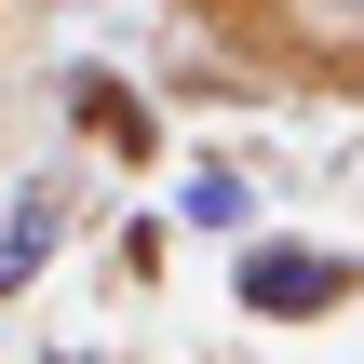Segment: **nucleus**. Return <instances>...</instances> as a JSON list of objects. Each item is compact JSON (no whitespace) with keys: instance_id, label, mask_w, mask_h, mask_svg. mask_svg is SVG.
Wrapping results in <instances>:
<instances>
[{"instance_id":"f257e3e1","label":"nucleus","mask_w":364,"mask_h":364,"mask_svg":"<svg viewBox=\"0 0 364 364\" xmlns=\"http://www.w3.org/2000/svg\"><path fill=\"white\" fill-rule=\"evenodd\" d=\"M351 297H364V257H351V243L243 230V257H230V311H243V324H338Z\"/></svg>"},{"instance_id":"f03ea898","label":"nucleus","mask_w":364,"mask_h":364,"mask_svg":"<svg viewBox=\"0 0 364 364\" xmlns=\"http://www.w3.org/2000/svg\"><path fill=\"white\" fill-rule=\"evenodd\" d=\"M54 243H68V176H27L14 189V230H0V297H27L54 270Z\"/></svg>"},{"instance_id":"7ed1b4c3","label":"nucleus","mask_w":364,"mask_h":364,"mask_svg":"<svg viewBox=\"0 0 364 364\" xmlns=\"http://www.w3.org/2000/svg\"><path fill=\"white\" fill-rule=\"evenodd\" d=\"M68 122H81V135H108L122 162H149V149H162L149 95H135V81H108V68H68Z\"/></svg>"},{"instance_id":"20e7f679","label":"nucleus","mask_w":364,"mask_h":364,"mask_svg":"<svg viewBox=\"0 0 364 364\" xmlns=\"http://www.w3.org/2000/svg\"><path fill=\"white\" fill-rule=\"evenodd\" d=\"M176 216H189V230H216V243H243V230H257V176H243V162H189Z\"/></svg>"},{"instance_id":"39448f33","label":"nucleus","mask_w":364,"mask_h":364,"mask_svg":"<svg viewBox=\"0 0 364 364\" xmlns=\"http://www.w3.org/2000/svg\"><path fill=\"white\" fill-rule=\"evenodd\" d=\"M297 27H311V41H351V54H364V0H297Z\"/></svg>"}]
</instances>
